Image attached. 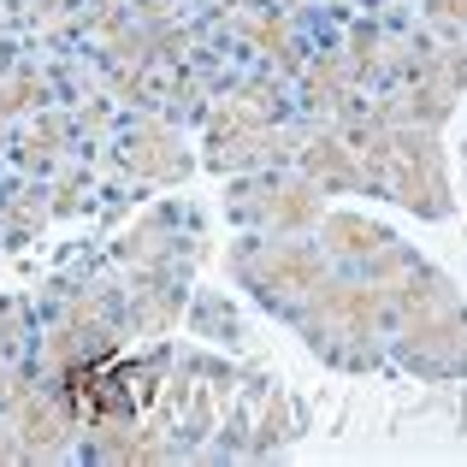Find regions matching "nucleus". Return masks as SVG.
I'll list each match as a JSON object with an SVG mask.
<instances>
[{
    "label": "nucleus",
    "mask_w": 467,
    "mask_h": 467,
    "mask_svg": "<svg viewBox=\"0 0 467 467\" xmlns=\"http://www.w3.org/2000/svg\"><path fill=\"white\" fill-rule=\"evenodd\" d=\"M249 36L266 47V54H278V59H290V42H285V24H273V18H261V24H249Z\"/></svg>",
    "instance_id": "obj_5"
},
{
    "label": "nucleus",
    "mask_w": 467,
    "mask_h": 467,
    "mask_svg": "<svg viewBox=\"0 0 467 467\" xmlns=\"http://www.w3.org/2000/svg\"><path fill=\"white\" fill-rule=\"evenodd\" d=\"M18 432H24V444L42 456V450H59L66 444V414L54 409V397H18Z\"/></svg>",
    "instance_id": "obj_2"
},
{
    "label": "nucleus",
    "mask_w": 467,
    "mask_h": 467,
    "mask_svg": "<svg viewBox=\"0 0 467 467\" xmlns=\"http://www.w3.org/2000/svg\"><path fill=\"white\" fill-rule=\"evenodd\" d=\"M130 160H137L142 171H154V178H178L183 171V154H178V142H171L166 130H142V137L130 142Z\"/></svg>",
    "instance_id": "obj_3"
},
{
    "label": "nucleus",
    "mask_w": 467,
    "mask_h": 467,
    "mask_svg": "<svg viewBox=\"0 0 467 467\" xmlns=\"http://www.w3.org/2000/svg\"><path fill=\"white\" fill-rule=\"evenodd\" d=\"M331 249H343V254L373 249V225H361V219H337V225H331Z\"/></svg>",
    "instance_id": "obj_4"
},
{
    "label": "nucleus",
    "mask_w": 467,
    "mask_h": 467,
    "mask_svg": "<svg viewBox=\"0 0 467 467\" xmlns=\"http://www.w3.org/2000/svg\"><path fill=\"white\" fill-rule=\"evenodd\" d=\"M402 166V195H409L420 213H438L444 207V183H438V160L426 142H402V149H390Z\"/></svg>",
    "instance_id": "obj_1"
}]
</instances>
